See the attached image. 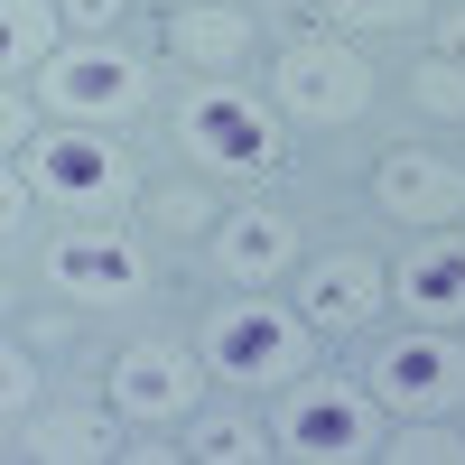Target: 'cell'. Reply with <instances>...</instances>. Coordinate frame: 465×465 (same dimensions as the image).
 <instances>
[{
  "instance_id": "cell-1",
  "label": "cell",
  "mask_w": 465,
  "mask_h": 465,
  "mask_svg": "<svg viewBox=\"0 0 465 465\" xmlns=\"http://www.w3.org/2000/svg\"><path fill=\"white\" fill-rule=\"evenodd\" d=\"M177 149L196 159L205 177H232V186H261L289 168V112L242 94L232 74H196L177 94Z\"/></svg>"
},
{
  "instance_id": "cell-2",
  "label": "cell",
  "mask_w": 465,
  "mask_h": 465,
  "mask_svg": "<svg viewBox=\"0 0 465 465\" xmlns=\"http://www.w3.org/2000/svg\"><path fill=\"white\" fill-rule=\"evenodd\" d=\"M205 363L232 391H289L317 363V326H307V307H280V298L242 289V298H223L205 317Z\"/></svg>"
},
{
  "instance_id": "cell-3",
  "label": "cell",
  "mask_w": 465,
  "mask_h": 465,
  "mask_svg": "<svg viewBox=\"0 0 465 465\" xmlns=\"http://www.w3.org/2000/svg\"><path fill=\"white\" fill-rule=\"evenodd\" d=\"M37 103L56 122H84V131H122L149 112V65L131 47H103V37H65V47L37 65Z\"/></svg>"
},
{
  "instance_id": "cell-4",
  "label": "cell",
  "mask_w": 465,
  "mask_h": 465,
  "mask_svg": "<svg viewBox=\"0 0 465 465\" xmlns=\"http://www.w3.org/2000/svg\"><path fill=\"white\" fill-rule=\"evenodd\" d=\"M280 456L298 465H363L381 456V401H372V381H289V401H280Z\"/></svg>"
},
{
  "instance_id": "cell-5",
  "label": "cell",
  "mask_w": 465,
  "mask_h": 465,
  "mask_svg": "<svg viewBox=\"0 0 465 465\" xmlns=\"http://www.w3.org/2000/svg\"><path fill=\"white\" fill-rule=\"evenodd\" d=\"M37 280L65 307H140L149 298V242L122 232V223H65L37 252Z\"/></svg>"
},
{
  "instance_id": "cell-6",
  "label": "cell",
  "mask_w": 465,
  "mask_h": 465,
  "mask_svg": "<svg viewBox=\"0 0 465 465\" xmlns=\"http://www.w3.org/2000/svg\"><path fill=\"white\" fill-rule=\"evenodd\" d=\"M363 372H372V401L391 419H447V410H465V335L456 326L381 335Z\"/></svg>"
},
{
  "instance_id": "cell-7",
  "label": "cell",
  "mask_w": 465,
  "mask_h": 465,
  "mask_svg": "<svg viewBox=\"0 0 465 465\" xmlns=\"http://www.w3.org/2000/svg\"><path fill=\"white\" fill-rule=\"evenodd\" d=\"M270 103L307 131H344V122L372 112V65L344 37H289L280 65H270Z\"/></svg>"
},
{
  "instance_id": "cell-8",
  "label": "cell",
  "mask_w": 465,
  "mask_h": 465,
  "mask_svg": "<svg viewBox=\"0 0 465 465\" xmlns=\"http://www.w3.org/2000/svg\"><path fill=\"white\" fill-rule=\"evenodd\" d=\"M205 354H186L177 335H131L122 354H112V372H103V391H112V410L131 419V429H186V419L205 410Z\"/></svg>"
},
{
  "instance_id": "cell-9",
  "label": "cell",
  "mask_w": 465,
  "mask_h": 465,
  "mask_svg": "<svg viewBox=\"0 0 465 465\" xmlns=\"http://www.w3.org/2000/svg\"><path fill=\"white\" fill-rule=\"evenodd\" d=\"M28 186H37V205H56V214H112L131 196V149H112V131L65 122L47 140H28Z\"/></svg>"
},
{
  "instance_id": "cell-10",
  "label": "cell",
  "mask_w": 465,
  "mask_h": 465,
  "mask_svg": "<svg viewBox=\"0 0 465 465\" xmlns=\"http://www.w3.org/2000/svg\"><path fill=\"white\" fill-rule=\"evenodd\" d=\"M381 298H391V280H381L372 252H317V261H307V280H298V307H307V326H317V335L372 326Z\"/></svg>"
},
{
  "instance_id": "cell-11",
  "label": "cell",
  "mask_w": 465,
  "mask_h": 465,
  "mask_svg": "<svg viewBox=\"0 0 465 465\" xmlns=\"http://www.w3.org/2000/svg\"><path fill=\"white\" fill-rule=\"evenodd\" d=\"M372 205L391 223H456L465 214V168L438 159V149H391L372 168Z\"/></svg>"
},
{
  "instance_id": "cell-12",
  "label": "cell",
  "mask_w": 465,
  "mask_h": 465,
  "mask_svg": "<svg viewBox=\"0 0 465 465\" xmlns=\"http://www.w3.org/2000/svg\"><path fill=\"white\" fill-rule=\"evenodd\" d=\"M391 307H410V326H465V242L456 232H419L391 261Z\"/></svg>"
},
{
  "instance_id": "cell-13",
  "label": "cell",
  "mask_w": 465,
  "mask_h": 465,
  "mask_svg": "<svg viewBox=\"0 0 465 465\" xmlns=\"http://www.w3.org/2000/svg\"><path fill=\"white\" fill-rule=\"evenodd\" d=\"M214 270L232 289H270V280H289L298 270V214L280 205H242V214H223L214 223Z\"/></svg>"
},
{
  "instance_id": "cell-14",
  "label": "cell",
  "mask_w": 465,
  "mask_h": 465,
  "mask_svg": "<svg viewBox=\"0 0 465 465\" xmlns=\"http://www.w3.org/2000/svg\"><path fill=\"white\" fill-rule=\"evenodd\" d=\"M168 56L196 65V74H242L252 56V10L242 0H196V10L168 19Z\"/></svg>"
},
{
  "instance_id": "cell-15",
  "label": "cell",
  "mask_w": 465,
  "mask_h": 465,
  "mask_svg": "<svg viewBox=\"0 0 465 465\" xmlns=\"http://www.w3.org/2000/svg\"><path fill=\"white\" fill-rule=\"evenodd\" d=\"M10 456H47V465H65V456H131L122 447V410H37V419H19L10 429Z\"/></svg>"
},
{
  "instance_id": "cell-16",
  "label": "cell",
  "mask_w": 465,
  "mask_h": 465,
  "mask_svg": "<svg viewBox=\"0 0 465 465\" xmlns=\"http://www.w3.org/2000/svg\"><path fill=\"white\" fill-rule=\"evenodd\" d=\"M177 456H196V465H261V456H280V429H261L252 410H196L177 429Z\"/></svg>"
},
{
  "instance_id": "cell-17",
  "label": "cell",
  "mask_w": 465,
  "mask_h": 465,
  "mask_svg": "<svg viewBox=\"0 0 465 465\" xmlns=\"http://www.w3.org/2000/svg\"><path fill=\"white\" fill-rule=\"evenodd\" d=\"M56 47H65V10H56V0H0V56H10V84L37 74Z\"/></svg>"
},
{
  "instance_id": "cell-18",
  "label": "cell",
  "mask_w": 465,
  "mask_h": 465,
  "mask_svg": "<svg viewBox=\"0 0 465 465\" xmlns=\"http://www.w3.org/2000/svg\"><path fill=\"white\" fill-rule=\"evenodd\" d=\"M381 456H391V465H456L465 456V429H447V419H391Z\"/></svg>"
},
{
  "instance_id": "cell-19",
  "label": "cell",
  "mask_w": 465,
  "mask_h": 465,
  "mask_svg": "<svg viewBox=\"0 0 465 465\" xmlns=\"http://www.w3.org/2000/svg\"><path fill=\"white\" fill-rule=\"evenodd\" d=\"M326 28H354V37H391V28H419L429 0H317Z\"/></svg>"
},
{
  "instance_id": "cell-20",
  "label": "cell",
  "mask_w": 465,
  "mask_h": 465,
  "mask_svg": "<svg viewBox=\"0 0 465 465\" xmlns=\"http://www.w3.org/2000/svg\"><path fill=\"white\" fill-rule=\"evenodd\" d=\"M410 103L429 112V122H465V56H429V65H410Z\"/></svg>"
},
{
  "instance_id": "cell-21",
  "label": "cell",
  "mask_w": 465,
  "mask_h": 465,
  "mask_svg": "<svg viewBox=\"0 0 465 465\" xmlns=\"http://www.w3.org/2000/svg\"><path fill=\"white\" fill-rule=\"evenodd\" d=\"M149 223H159L168 242H196V232H214L223 214H214L205 186H159V196H149Z\"/></svg>"
},
{
  "instance_id": "cell-22",
  "label": "cell",
  "mask_w": 465,
  "mask_h": 465,
  "mask_svg": "<svg viewBox=\"0 0 465 465\" xmlns=\"http://www.w3.org/2000/svg\"><path fill=\"white\" fill-rule=\"evenodd\" d=\"M0 410H10V429L37 419V363L19 354V344H10V363H0Z\"/></svg>"
},
{
  "instance_id": "cell-23",
  "label": "cell",
  "mask_w": 465,
  "mask_h": 465,
  "mask_svg": "<svg viewBox=\"0 0 465 465\" xmlns=\"http://www.w3.org/2000/svg\"><path fill=\"white\" fill-rule=\"evenodd\" d=\"M56 10H65V37H103V28H122L131 0H56Z\"/></svg>"
},
{
  "instance_id": "cell-24",
  "label": "cell",
  "mask_w": 465,
  "mask_h": 465,
  "mask_svg": "<svg viewBox=\"0 0 465 465\" xmlns=\"http://www.w3.org/2000/svg\"><path fill=\"white\" fill-rule=\"evenodd\" d=\"M438 19V56H465V10H429Z\"/></svg>"
},
{
  "instance_id": "cell-25",
  "label": "cell",
  "mask_w": 465,
  "mask_h": 465,
  "mask_svg": "<svg viewBox=\"0 0 465 465\" xmlns=\"http://www.w3.org/2000/svg\"><path fill=\"white\" fill-rule=\"evenodd\" d=\"M28 122H37V112H28V103H19V84H10V103H0V131H10V149L28 140Z\"/></svg>"
}]
</instances>
